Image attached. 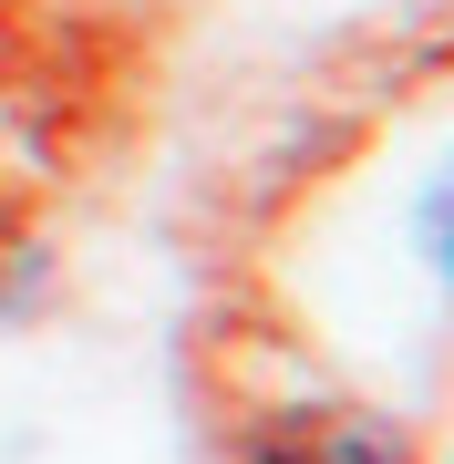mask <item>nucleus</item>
Masks as SVG:
<instances>
[{
    "mask_svg": "<svg viewBox=\"0 0 454 464\" xmlns=\"http://www.w3.org/2000/svg\"><path fill=\"white\" fill-rule=\"evenodd\" d=\"M423 237H434V268L454 279V176L434 186V207H423Z\"/></svg>",
    "mask_w": 454,
    "mask_h": 464,
    "instance_id": "obj_2",
    "label": "nucleus"
},
{
    "mask_svg": "<svg viewBox=\"0 0 454 464\" xmlns=\"http://www.w3.org/2000/svg\"><path fill=\"white\" fill-rule=\"evenodd\" d=\"M258 464H413V433H403V423H382V413H352V402H331V413L279 423Z\"/></svg>",
    "mask_w": 454,
    "mask_h": 464,
    "instance_id": "obj_1",
    "label": "nucleus"
}]
</instances>
